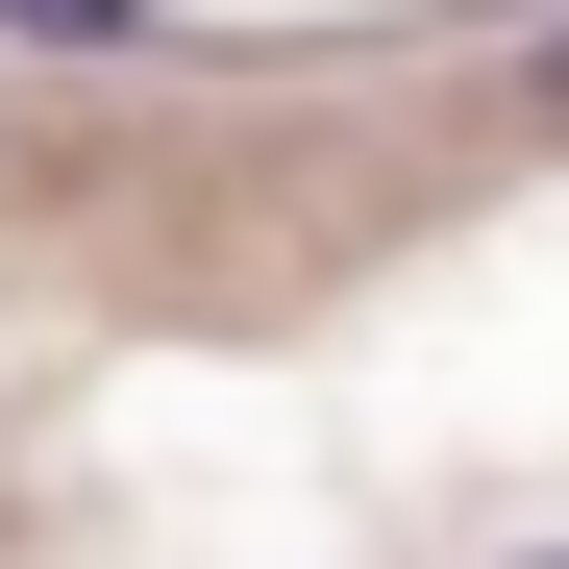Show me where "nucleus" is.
Returning <instances> with one entry per match:
<instances>
[{
  "label": "nucleus",
  "mask_w": 569,
  "mask_h": 569,
  "mask_svg": "<svg viewBox=\"0 0 569 569\" xmlns=\"http://www.w3.org/2000/svg\"><path fill=\"white\" fill-rule=\"evenodd\" d=\"M545 569H569V545H545Z\"/></svg>",
  "instance_id": "obj_2"
},
{
  "label": "nucleus",
  "mask_w": 569,
  "mask_h": 569,
  "mask_svg": "<svg viewBox=\"0 0 569 569\" xmlns=\"http://www.w3.org/2000/svg\"><path fill=\"white\" fill-rule=\"evenodd\" d=\"M26 50H149V0H0Z\"/></svg>",
  "instance_id": "obj_1"
}]
</instances>
